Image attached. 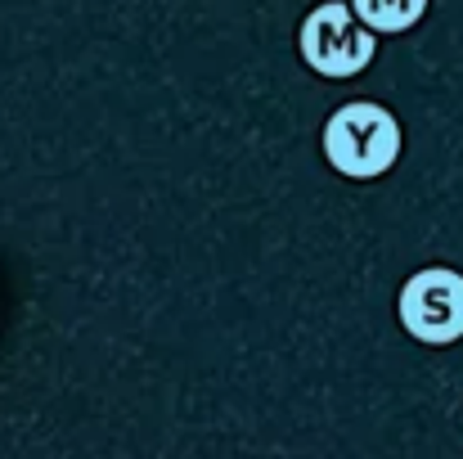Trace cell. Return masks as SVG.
I'll use <instances>...</instances> for the list:
<instances>
[{"label": "cell", "instance_id": "1", "mask_svg": "<svg viewBox=\"0 0 463 459\" xmlns=\"http://www.w3.org/2000/svg\"><path fill=\"white\" fill-rule=\"evenodd\" d=\"M319 149L346 180H378L401 162V122L373 100H346L328 113Z\"/></svg>", "mask_w": 463, "mask_h": 459}, {"label": "cell", "instance_id": "2", "mask_svg": "<svg viewBox=\"0 0 463 459\" xmlns=\"http://www.w3.org/2000/svg\"><path fill=\"white\" fill-rule=\"evenodd\" d=\"M298 50H302L310 72L333 77V81H346V77H360L373 63L378 36L355 18V9L346 0H324V5H315L307 18H302Z\"/></svg>", "mask_w": 463, "mask_h": 459}, {"label": "cell", "instance_id": "3", "mask_svg": "<svg viewBox=\"0 0 463 459\" xmlns=\"http://www.w3.org/2000/svg\"><path fill=\"white\" fill-rule=\"evenodd\" d=\"M401 329L423 347H450L463 338V275L450 266H423L401 284Z\"/></svg>", "mask_w": 463, "mask_h": 459}, {"label": "cell", "instance_id": "4", "mask_svg": "<svg viewBox=\"0 0 463 459\" xmlns=\"http://www.w3.org/2000/svg\"><path fill=\"white\" fill-rule=\"evenodd\" d=\"M355 9V18L373 32V36H396L419 27V18L428 14V0H346Z\"/></svg>", "mask_w": 463, "mask_h": 459}]
</instances>
